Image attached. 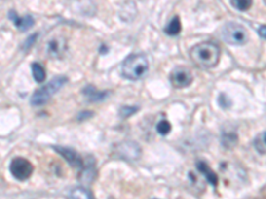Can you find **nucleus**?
<instances>
[{"label": "nucleus", "mask_w": 266, "mask_h": 199, "mask_svg": "<svg viewBox=\"0 0 266 199\" xmlns=\"http://www.w3.org/2000/svg\"><path fill=\"white\" fill-rule=\"evenodd\" d=\"M190 60L193 64L208 69V68H213L218 64L220 61V48L217 44L212 43V41H202V43L196 44L194 47L190 49Z\"/></svg>", "instance_id": "1"}, {"label": "nucleus", "mask_w": 266, "mask_h": 199, "mask_svg": "<svg viewBox=\"0 0 266 199\" xmlns=\"http://www.w3.org/2000/svg\"><path fill=\"white\" fill-rule=\"evenodd\" d=\"M148 68V60L144 55H131L122 63L121 73L128 80H140L147 74Z\"/></svg>", "instance_id": "2"}, {"label": "nucleus", "mask_w": 266, "mask_h": 199, "mask_svg": "<svg viewBox=\"0 0 266 199\" xmlns=\"http://www.w3.org/2000/svg\"><path fill=\"white\" fill-rule=\"evenodd\" d=\"M67 81H68V80H67L66 76L55 77L49 84L38 89V91L32 95V97H31V105H32V106H43L44 104H47L49 100L52 99V96L56 95L59 89H61V87L66 85Z\"/></svg>", "instance_id": "3"}, {"label": "nucleus", "mask_w": 266, "mask_h": 199, "mask_svg": "<svg viewBox=\"0 0 266 199\" xmlns=\"http://www.w3.org/2000/svg\"><path fill=\"white\" fill-rule=\"evenodd\" d=\"M223 36L224 40L231 45H244L249 40L248 31L236 23H228L227 26L224 27Z\"/></svg>", "instance_id": "4"}, {"label": "nucleus", "mask_w": 266, "mask_h": 199, "mask_svg": "<svg viewBox=\"0 0 266 199\" xmlns=\"http://www.w3.org/2000/svg\"><path fill=\"white\" fill-rule=\"evenodd\" d=\"M112 156L124 161H136L141 156V147L133 141H122L114 145Z\"/></svg>", "instance_id": "5"}, {"label": "nucleus", "mask_w": 266, "mask_h": 199, "mask_svg": "<svg viewBox=\"0 0 266 199\" xmlns=\"http://www.w3.org/2000/svg\"><path fill=\"white\" fill-rule=\"evenodd\" d=\"M9 171L18 181H27L34 173V166L26 158L18 157V158H13L11 161Z\"/></svg>", "instance_id": "6"}, {"label": "nucleus", "mask_w": 266, "mask_h": 199, "mask_svg": "<svg viewBox=\"0 0 266 199\" xmlns=\"http://www.w3.org/2000/svg\"><path fill=\"white\" fill-rule=\"evenodd\" d=\"M45 51L51 59H61L67 52V39L64 36H53L47 41Z\"/></svg>", "instance_id": "7"}, {"label": "nucleus", "mask_w": 266, "mask_h": 199, "mask_svg": "<svg viewBox=\"0 0 266 199\" xmlns=\"http://www.w3.org/2000/svg\"><path fill=\"white\" fill-rule=\"evenodd\" d=\"M170 82L172 85L177 89H181V88L189 87L193 81V74L192 72L184 66H179L176 69L172 70L170 73Z\"/></svg>", "instance_id": "8"}, {"label": "nucleus", "mask_w": 266, "mask_h": 199, "mask_svg": "<svg viewBox=\"0 0 266 199\" xmlns=\"http://www.w3.org/2000/svg\"><path fill=\"white\" fill-rule=\"evenodd\" d=\"M97 177V169H96V162L92 157H87L85 162L83 161L81 165V171L79 174V181L83 185H89L92 182L95 181Z\"/></svg>", "instance_id": "9"}, {"label": "nucleus", "mask_w": 266, "mask_h": 199, "mask_svg": "<svg viewBox=\"0 0 266 199\" xmlns=\"http://www.w3.org/2000/svg\"><path fill=\"white\" fill-rule=\"evenodd\" d=\"M53 150L59 153L71 166H74V167H81L83 160H81V157L77 154L76 150L66 146H53Z\"/></svg>", "instance_id": "10"}, {"label": "nucleus", "mask_w": 266, "mask_h": 199, "mask_svg": "<svg viewBox=\"0 0 266 199\" xmlns=\"http://www.w3.org/2000/svg\"><path fill=\"white\" fill-rule=\"evenodd\" d=\"M9 19L12 20L15 27L20 31H27L30 30L31 27L35 24V19L32 18L31 15H27L24 18H19L18 13L15 12V11H9Z\"/></svg>", "instance_id": "11"}, {"label": "nucleus", "mask_w": 266, "mask_h": 199, "mask_svg": "<svg viewBox=\"0 0 266 199\" xmlns=\"http://www.w3.org/2000/svg\"><path fill=\"white\" fill-rule=\"evenodd\" d=\"M196 166H197V170H198L200 173H202V175L205 177L206 181L209 182L212 186H213V187L217 186V183H218L217 174L214 173L213 170L210 169L209 166H208V164L202 162V161H198Z\"/></svg>", "instance_id": "12"}, {"label": "nucleus", "mask_w": 266, "mask_h": 199, "mask_svg": "<svg viewBox=\"0 0 266 199\" xmlns=\"http://www.w3.org/2000/svg\"><path fill=\"white\" fill-rule=\"evenodd\" d=\"M84 96L87 97L89 101H92V102H99V101H104L107 97L109 96V92H100L97 91L95 87H85L83 91Z\"/></svg>", "instance_id": "13"}, {"label": "nucleus", "mask_w": 266, "mask_h": 199, "mask_svg": "<svg viewBox=\"0 0 266 199\" xmlns=\"http://www.w3.org/2000/svg\"><path fill=\"white\" fill-rule=\"evenodd\" d=\"M165 33L169 36H177L181 32V22H180L179 16H173L165 27Z\"/></svg>", "instance_id": "14"}, {"label": "nucleus", "mask_w": 266, "mask_h": 199, "mask_svg": "<svg viewBox=\"0 0 266 199\" xmlns=\"http://www.w3.org/2000/svg\"><path fill=\"white\" fill-rule=\"evenodd\" d=\"M237 142H238V135L234 132H225L223 133V137H221V143H223L224 147L227 149H233L236 146Z\"/></svg>", "instance_id": "15"}, {"label": "nucleus", "mask_w": 266, "mask_h": 199, "mask_svg": "<svg viewBox=\"0 0 266 199\" xmlns=\"http://www.w3.org/2000/svg\"><path fill=\"white\" fill-rule=\"evenodd\" d=\"M71 199H95L93 198V195L89 190H88L87 187H76L74 190L71 191L70 194Z\"/></svg>", "instance_id": "16"}, {"label": "nucleus", "mask_w": 266, "mask_h": 199, "mask_svg": "<svg viewBox=\"0 0 266 199\" xmlns=\"http://www.w3.org/2000/svg\"><path fill=\"white\" fill-rule=\"evenodd\" d=\"M31 68H32V74H34V78H35L36 82H43L45 80V69H44V66L39 63H34V64L31 65Z\"/></svg>", "instance_id": "17"}, {"label": "nucleus", "mask_w": 266, "mask_h": 199, "mask_svg": "<svg viewBox=\"0 0 266 199\" xmlns=\"http://www.w3.org/2000/svg\"><path fill=\"white\" fill-rule=\"evenodd\" d=\"M253 143H254V147H256V150H257L260 154L264 156L266 152V133L265 132H261V133L256 137Z\"/></svg>", "instance_id": "18"}, {"label": "nucleus", "mask_w": 266, "mask_h": 199, "mask_svg": "<svg viewBox=\"0 0 266 199\" xmlns=\"http://www.w3.org/2000/svg\"><path fill=\"white\" fill-rule=\"evenodd\" d=\"M253 0H230V4L238 11H248Z\"/></svg>", "instance_id": "19"}, {"label": "nucleus", "mask_w": 266, "mask_h": 199, "mask_svg": "<svg viewBox=\"0 0 266 199\" xmlns=\"http://www.w3.org/2000/svg\"><path fill=\"white\" fill-rule=\"evenodd\" d=\"M156 130H157L158 134L166 135L170 133V130H172V125H170V122L168 121V120H161V121L157 124V126H156Z\"/></svg>", "instance_id": "20"}, {"label": "nucleus", "mask_w": 266, "mask_h": 199, "mask_svg": "<svg viewBox=\"0 0 266 199\" xmlns=\"http://www.w3.org/2000/svg\"><path fill=\"white\" fill-rule=\"evenodd\" d=\"M137 110H139V106H122V108L120 109L118 114H120V117L121 118H128L133 116V114H136Z\"/></svg>", "instance_id": "21"}, {"label": "nucleus", "mask_w": 266, "mask_h": 199, "mask_svg": "<svg viewBox=\"0 0 266 199\" xmlns=\"http://www.w3.org/2000/svg\"><path fill=\"white\" fill-rule=\"evenodd\" d=\"M218 105L223 109H228L231 105V102L230 100L227 97V95H224L223 93V95H220V97H218Z\"/></svg>", "instance_id": "22"}, {"label": "nucleus", "mask_w": 266, "mask_h": 199, "mask_svg": "<svg viewBox=\"0 0 266 199\" xmlns=\"http://www.w3.org/2000/svg\"><path fill=\"white\" fill-rule=\"evenodd\" d=\"M93 116V113L88 112V110H83V112H80V114L77 116V120L79 121H85L88 118H91Z\"/></svg>", "instance_id": "23"}, {"label": "nucleus", "mask_w": 266, "mask_h": 199, "mask_svg": "<svg viewBox=\"0 0 266 199\" xmlns=\"http://www.w3.org/2000/svg\"><path fill=\"white\" fill-rule=\"evenodd\" d=\"M36 37H38V35H36V33H35V35H32V36H31V37H30V40H28V41H26V48H27V49H28V48H30V45H31V44H32V43H34V41H35V40H36Z\"/></svg>", "instance_id": "24"}, {"label": "nucleus", "mask_w": 266, "mask_h": 199, "mask_svg": "<svg viewBox=\"0 0 266 199\" xmlns=\"http://www.w3.org/2000/svg\"><path fill=\"white\" fill-rule=\"evenodd\" d=\"M260 35H261L262 39L265 37V26H262V30H260Z\"/></svg>", "instance_id": "25"}]
</instances>
